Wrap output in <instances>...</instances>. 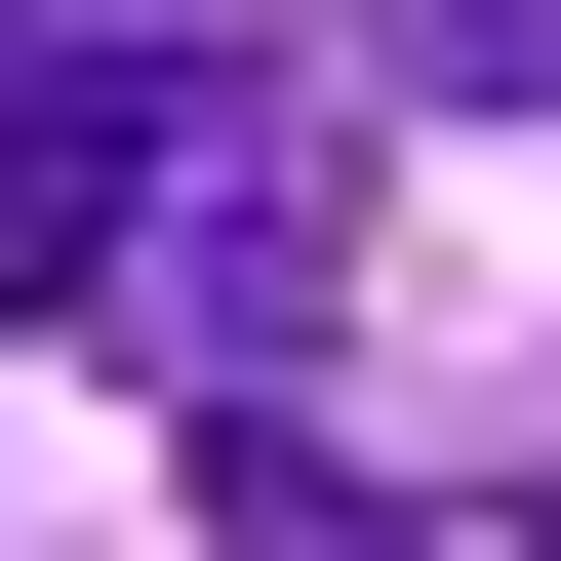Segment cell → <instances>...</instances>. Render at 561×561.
Wrapping results in <instances>:
<instances>
[{"label":"cell","mask_w":561,"mask_h":561,"mask_svg":"<svg viewBox=\"0 0 561 561\" xmlns=\"http://www.w3.org/2000/svg\"><path fill=\"white\" fill-rule=\"evenodd\" d=\"M201 522H241V561H401V522H362V481L280 442V401H241V442H201Z\"/></svg>","instance_id":"cell-1"},{"label":"cell","mask_w":561,"mask_h":561,"mask_svg":"<svg viewBox=\"0 0 561 561\" xmlns=\"http://www.w3.org/2000/svg\"><path fill=\"white\" fill-rule=\"evenodd\" d=\"M401 81L442 121H561V0H401Z\"/></svg>","instance_id":"cell-2"},{"label":"cell","mask_w":561,"mask_h":561,"mask_svg":"<svg viewBox=\"0 0 561 561\" xmlns=\"http://www.w3.org/2000/svg\"><path fill=\"white\" fill-rule=\"evenodd\" d=\"M41 41H81V0H0V81H41Z\"/></svg>","instance_id":"cell-3"}]
</instances>
